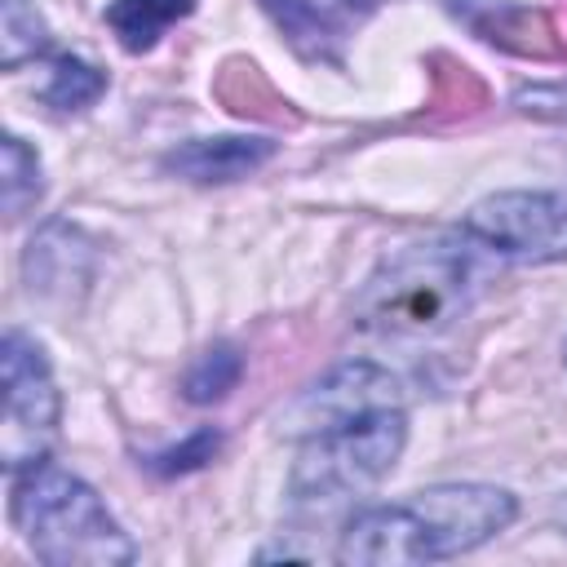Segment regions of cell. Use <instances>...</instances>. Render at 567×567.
<instances>
[{
	"label": "cell",
	"mask_w": 567,
	"mask_h": 567,
	"mask_svg": "<svg viewBox=\"0 0 567 567\" xmlns=\"http://www.w3.org/2000/svg\"><path fill=\"white\" fill-rule=\"evenodd\" d=\"M518 505L501 487L483 483H447L430 492H412L394 505H372L350 518L337 558L359 567H399V563H434L465 554L514 523Z\"/></svg>",
	"instance_id": "6da1fadb"
},
{
	"label": "cell",
	"mask_w": 567,
	"mask_h": 567,
	"mask_svg": "<svg viewBox=\"0 0 567 567\" xmlns=\"http://www.w3.org/2000/svg\"><path fill=\"white\" fill-rule=\"evenodd\" d=\"M478 266L474 252L456 239H425L408 244L381 261L368 279L354 323L372 337L390 341H421L443 332L474 297Z\"/></svg>",
	"instance_id": "7a4b0ae2"
},
{
	"label": "cell",
	"mask_w": 567,
	"mask_h": 567,
	"mask_svg": "<svg viewBox=\"0 0 567 567\" xmlns=\"http://www.w3.org/2000/svg\"><path fill=\"white\" fill-rule=\"evenodd\" d=\"M13 523L31 554L49 567H120L133 563V540L106 514L97 492L75 474L35 461L13 478Z\"/></svg>",
	"instance_id": "3957f363"
},
{
	"label": "cell",
	"mask_w": 567,
	"mask_h": 567,
	"mask_svg": "<svg viewBox=\"0 0 567 567\" xmlns=\"http://www.w3.org/2000/svg\"><path fill=\"white\" fill-rule=\"evenodd\" d=\"M403 439H408V421L394 403L315 430L292 465V483H288L292 501L332 505V501L359 496L363 487H372L381 474L394 470Z\"/></svg>",
	"instance_id": "277c9868"
},
{
	"label": "cell",
	"mask_w": 567,
	"mask_h": 567,
	"mask_svg": "<svg viewBox=\"0 0 567 567\" xmlns=\"http://www.w3.org/2000/svg\"><path fill=\"white\" fill-rule=\"evenodd\" d=\"M465 239L509 261L567 257V195L563 190H509L470 208Z\"/></svg>",
	"instance_id": "5b68a950"
},
{
	"label": "cell",
	"mask_w": 567,
	"mask_h": 567,
	"mask_svg": "<svg viewBox=\"0 0 567 567\" xmlns=\"http://www.w3.org/2000/svg\"><path fill=\"white\" fill-rule=\"evenodd\" d=\"M4 363V430H0V456L18 474L35 461H44V447L58 425V390L44 363V350L27 341L22 332H4L0 346Z\"/></svg>",
	"instance_id": "8992f818"
},
{
	"label": "cell",
	"mask_w": 567,
	"mask_h": 567,
	"mask_svg": "<svg viewBox=\"0 0 567 567\" xmlns=\"http://www.w3.org/2000/svg\"><path fill=\"white\" fill-rule=\"evenodd\" d=\"M279 31L306 58H337L372 0H261Z\"/></svg>",
	"instance_id": "52a82bcc"
},
{
	"label": "cell",
	"mask_w": 567,
	"mask_h": 567,
	"mask_svg": "<svg viewBox=\"0 0 567 567\" xmlns=\"http://www.w3.org/2000/svg\"><path fill=\"white\" fill-rule=\"evenodd\" d=\"M394 399V381L385 372H377L372 363H350L341 372H332L323 385H315L297 412H306V425L310 434L323 430V425H337L346 416H359V412H372V408H390Z\"/></svg>",
	"instance_id": "ba28073f"
},
{
	"label": "cell",
	"mask_w": 567,
	"mask_h": 567,
	"mask_svg": "<svg viewBox=\"0 0 567 567\" xmlns=\"http://www.w3.org/2000/svg\"><path fill=\"white\" fill-rule=\"evenodd\" d=\"M483 40L501 44V49H514V53H527V58H558L563 49L554 44V27L545 13L536 9H523V4H509V0H461L452 4Z\"/></svg>",
	"instance_id": "9c48e42d"
},
{
	"label": "cell",
	"mask_w": 567,
	"mask_h": 567,
	"mask_svg": "<svg viewBox=\"0 0 567 567\" xmlns=\"http://www.w3.org/2000/svg\"><path fill=\"white\" fill-rule=\"evenodd\" d=\"M266 137H195L164 155V168L190 182H235L270 159Z\"/></svg>",
	"instance_id": "30bf717a"
},
{
	"label": "cell",
	"mask_w": 567,
	"mask_h": 567,
	"mask_svg": "<svg viewBox=\"0 0 567 567\" xmlns=\"http://www.w3.org/2000/svg\"><path fill=\"white\" fill-rule=\"evenodd\" d=\"M190 9H195V0H115L106 9V22H111V31L120 35V44L128 53H146Z\"/></svg>",
	"instance_id": "8fae6325"
},
{
	"label": "cell",
	"mask_w": 567,
	"mask_h": 567,
	"mask_svg": "<svg viewBox=\"0 0 567 567\" xmlns=\"http://www.w3.org/2000/svg\"><path fill=\"white\" fill-rule=\"evenodd\" d=\"M102 89H106V75H102L97 66H89V62H80V58H58V62H53V75H49V84H44V102L58 106V111H80V106H89Z\"/></svg>",
	"instance_id": "7c38bea8"
},
{
	"label": "cell",
	"mask_w": 567,
	"mask_h": 567,
	"mask_svg": "<svg viewBox=\"0 0 567 567\" xmlns=\"http://www.w3.org/2000/svg\"><path fill=\"white\" fill-rule=\"evenodd\" d=\"M239 372H244V359H239L230 346H217V350H208V354L186 372V399H190V403H213V399H221L226 390H235Z\"/></svg>",
	"instance_id": "4fadbf2b"
},
{
	"label": "cell",
	"mask_w": 567,
	"mask_h": 567,
	"mask_svg": "<svg viewBox=\"0 0 567 567\" xmlns=\"http://www.w3.org/2000/svg\"><path fill=\"white\" fill-rule=\"evenodd\" d=\"M40 195V164L35 155L22 146V137H4V213L22 217L27 204H35Z\"/></svg>",
	"instance_id": "5bb4252c"
},
{
	"label": "cell",
	"mask_w": 567,
	"mask_h": 567,
	"mask_svg": "<svg viewBox=\"0 0 567 567\" xmlns=\"http://www.w3.org/2000/svg\"><path fill=\"white\" fill-rule=\"evenodd\" d=\"M4 66H18L35 49H44V27L27 0H4Z\"/></svg>",
	"instance_id": "9a60e30c"
},
{
	"label": "cell",
	"mask_w": 567,
	"mask_h": 567,
	"mask_svg": "<svg viewBox=\"0 0 567 567\" xmlns=\"http://www.w3.org/2000/svg\"><path fill=\"white\" fill-rule=\"evenodd\" d=\"M213 452H217V434H213V430H199L190 443H182V447L155 456V470H159V474H182V470H195V465L213 461Z\"/></svg>",
	"instance_id": "2e32d148"
},
{
	"label": "cell",
	"mask_w": 567,
	"mask_h": 567,
	"mask_svg": "<svg viewBox=\"0 0 567 567\" xmlns=\"http://www.w3.org/2000/svg\"><path fill=\"white\" fill-rule=\"evenodd\" d=\"M518 106L540 120H567V84H536L518 93Z\"/></svg>",
	"instance_id": "e0dca14e"
}]
</instances>
